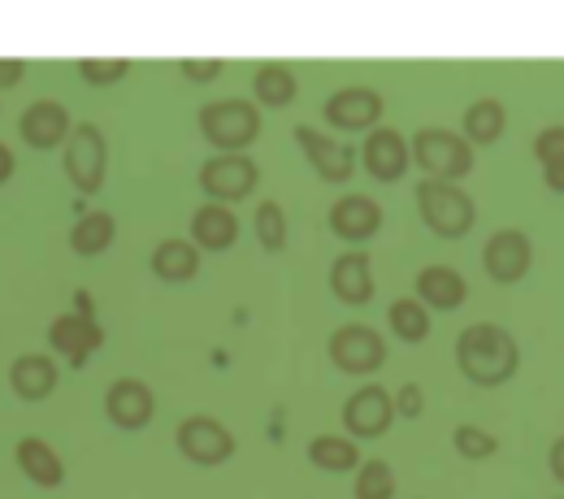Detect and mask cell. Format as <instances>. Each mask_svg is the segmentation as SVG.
<instances>
[{"label": "cell", "instance_id": "cell-1", "mask_svg": "<svg viewBox=\"0 0 564 499\" xmlns=\"http://www.w3.org/2000/svg\"><path fill=\"white\" fill-rule=\"evenodd\" d=\"M456 365L474 387H503L521 369V348L503 326L474 322L456 339Z\"/></svg>", "mask_w": 564, "mask_h": 499}, {"label": "cell", "instance_id": "cell-2", "mask_svg": "<svg viewBox=\"0 0 564 499\" xmlns=\"http://www.w3.org/2000/svg\"><path fill=\"white\" fill-rule=\"evenodd\" d=\"M417 214L438 235V239H465L474 226V196L460 183H443V178H425L417 187Z\"/></svg>", "mask_w": 564, "mask_h": 499}, {"label": "cell", "instance_id": "cell-3", "mask_svg": "<svg viewBox=\"0 0 564 499\" xmlns=\"http://www.w3.org/2000/svg\"><path fill=\"white\" fill-rule=\"evenodd\" d=\"M62 170L70 178L74 192L96 196L109 178V140L96 122H78L70 131V140L62 143Z\"/></svg>", "mask_w": 564, "mask_h": 499}, {"label": "cell", "instance_id": "cell-4", "mask_svg": "<svg viewBox=\"0 0 564 499\" xmlns=\"http://www.w3.org/2000/svg\"><path fill=\"white\" fill-rule=\"evenodd\" d=\"M196 122L217 152H248V143H257L261 135V109L252 100H213Z\"/></svg>", "mask_w": 564, "mask_h": 499}, {"label": "cell", "instance_id": "cell-5", "mask_svg": "<svg viewBox=\"0 0 564 499\" xmlns=\"http://www.w3.org/2000/svg\"><path fill=\"white\" fill-rule=\"evenodd\" d=\"M409 156L417 161V170H425V178H443V183H460L474 170V148L465 143V135L443 127L417 131L409 143Z\"/></svg>", "mask_w": 564, "mask_h": 499}, {"label": "cell", "instance_id": "cell-6", "mask_svg": "<svg viewBox=\"0 0 564 499\" xmlns=\"http://www.w3.org/2000/svg\"><path fill=\"white\" fill-rule=\"evenodd\" d=\"M261 183V165L248 156V152H217L200 165V192L209 196L213 205H235V200H248Z\"/></svg>", "mask_w": 564, "mask_h": 499}, {"label": "cell", "instance_id": "cell-7", "mask_svg": "<svg viewBox=\"0 0 564 499\" xmlns=\"http://www.w3.org/2000/svg\"><path fill=\"white\" fill-rule=\"evenodd\" d=\"M330 360L339 373H356V378H369L387 365V339L365 326V322H348L330 335Z\"/></svg>", "mask_w": 564, "mask_h": 499}, {"label": "cell", "instance_id": "cell-8", "mask_svg": "<svg viewBox=\"0 0 564 499\" xmlns=\"http://www.w3.org/2000/svg\"><path fill=\"white\" fill-rule=\"evenodd\" d=\"M174 443H178V452L192 460V465H226L230 456H235V434L221 426L217 417L209 413H192V417H183L178 422V434H174Z\"/></svg>", "mask_w": 564, "mask_h": 499}, {"label": "cell", "instance_id": "cell-9", "mask_svg": "<svg viewBox=\"0 0 564 499\" xmlns=\"http://www.w3.org/2000/svg\"><path fill=\"white\" fill-rule=\"evenodd\" d=\"M48 348L62 360H70V369H83L87 360L105 348V326H100L96 317L74 313L70 308V313L53 317V326H48Z\"/></svg>", "mask_w": 564, "mask_h": 499}, {"label": "cell", "instance_id": "cell-10", "mask_svg": "<svg viewBox=\"0 0 564 499\" xmlns=\"http://www.w3.org/2000/svg\"><path fill=\"white\" fill-rule=\"evenodd\" d=\"M295 143L304 148V156L322 183H348L356 174V148L348 140H330L326 131H313L308 122H300Z\"/></svg>", "mask_w": 564, "mask_h": 499}, {"label": "cell", "instance_id": "cell-11", "mask_svg": "<svg viewBox=\"0 0 564 499\" xmlns=\"http://www.w3.org/2000/svg\"><path fill=\"white\" fill-rule=\"evenodd\" d=\"M530 265H534V243H530L525 230L508 226V230L491 235L487 248H482V270H487L491 283H521L530 274Z\"/></svg>", "mask_w": 564, "mask_h": 499}, {"label": "cell", "instance_id": "cell-12", "mask_svg": "<svg viewBox=\"0 0 564 499\" xmlns=\"http://www.w3.org/2000/svg\"><path fill=\"white\" fill-rule=\"evenodd\" d=\"M391 422H395V400H391V391L378 387V382H365L360 391L348 395V404H344L348 438H378V434L391 430Z\"/></svg>", "mask_w": 564, "mask_h": 499}, {"label": "cell", "instance_id": "cell-13", "mask_svg": "<svg viewBox=\"0 0 564 499\" xmlns=\"http://www.w3.org/2000/svg\"><path fill=\"white\" fill-rule=\"evenodd\" d=\"M326 122L335 131H373L382 122V96L365 83H352V87H339L335 96H326Z\"/></svg>", "mask_w": 564, "mask_h": 499}, {"label": "cell", "instance_id": "cell-14", "mask_svg": "<svg viewBox=\"0 0 564 499\" xmlns=\"http://www.w3.org/2000/svg\"><path fill=\"white\" fill-rule=\"evenodd\" d=\"M105 417L118 430H143L156 417V395L140 378H113L105 391Z\"/></svg>", "mask_w": 564, "mask_h": 499}, {"label": "cell", "instance_id": "cell-15", "mask_svg": "<svg viewBox=\"0 0 564 499\" xmlns=\"http://www.w3.org/2000/svg\"><path fill=\"white\" fill-rule=\"evenodd\" d=\"M360 165H365L369 178H378V183H400V178L409 174V165H413L409 140H404L400 131H391V127H373L365 148H360Z\"/></svg>", "mask_w": 564, "mask_h": 499}, {"label": "cell", "instance_id": "cell-16", "mask_svg": "<svg viewBox=\"0 0 564 499\" xmlns=\"http://www.w3.org/2000/svg\"><path fill=\"white\" fill-rule=\"evenodd\" d=\"M13 460H18V469L31 487H40V491H62L66 487V460L57 456V447L48 438H40V434L18 438Z\"/></svg>", "mask_w": 564, "mask_h": 499}, {"label": "cell", "instance_id": "cell-17", "mask_svg": "<svg viewBox=\"0 0 564 499\" xmlns=\"http://www.w3.org/2000/svg\"><path fill=\"white\" fill-rule=\"evenodd\" d=\"M18 131H22V140L31 143V148H40V152H48V148H62V143L70 140V109L62 105V100H35V105H26L22 109V118H18Z\"/></svg>", "mask_w": 564, "mask_h": 499}, {"label": "cell", "instance_id": "cell-18", "mask_svg": "<svg viewBox=\"0 0 564 499\" xmlns=\"http://www.w3.org/2000/svg\"><path fill=\"white\" fill-rule=\"evenodd\" d=\"M330 230L344 239V243H369L378 230H382V205L373 196H344L330 205Z\"/></svg>", "mask_w": 564, "mask_h": 499}, {"label": "cell", "instance_id": "cell-19", "mask_svg": "<svg viewBox=\"0 0 564 499\" xmlns=\"http://www.w3.org/2000/svg\"><path fill=\"white\" fill-rule=\"evenodd\" d=\"M57 382H62V373H57V360L48 357V352H22V357H13V365H9V387L26 404L48 400L57 391Z\"/></svg>", "mask_w": 564, "mask_h": 499}, {"label": "cell", "instance_id": "cell-20", "mask_svg": "<svg viewBox=\"0 0 564 499\" xmlns=\"http://www.w3.org/2000/svg\"><path fill=\"white\" fill-rule=\"evenodd\" d=\"M330 291H335V300L339 304H369L373 300V261H369V252H344V257H335V265H330Z\"/></svg>", "mask_w": 564, "mask_h": 499}, {"label": "cell", "instance_id": "cell-21", "mask_svg": "<svg viewBox=\"0 0 564 499\" xmlns=\"http://www.w3.org/2000/svg\"><path fill=\"white\" fill-rule=\"evenodd\" d=\"M148 270L161 283H192L200 274V248L192 239H161L148 257Z\"/></svg>", "mask_w": 564, "mask_h": 499}, {"label": "cell", "instance_id": "cell-22", "mask_svg": "<svg viewBox=\"0 0 564 499\" xmlns=\"http://www.w3.org/2000/svg\"><path fill=\"white\" fill-rule=\"evenodd\" d=\"M235 239H239V217H235V209L209 200V205H200L192 214V243L200 252H226Z\"/></svg>", "mask_w": 564, "mask_h": 499}, {"label": "cell", "instance_id": "cell-23", "mask_svg": "<svg viewBox=\"0 0 564 499\" xmlns=\"http://www.w3.org/2000/svg\"><path fill=\"white\" fill-rule=\"evenodd\" d=\"M465 295H469V283L452 265H425L422 274H417V300H422L425 308H447L452 313V308L465 304Z\"/></svg>", "mask_w": 564, "mask_h": 499}, {"label": "cell", "instance_id": "cell-24", "mask_svg": "<svg viewBox=\"0 0 564 499\" xmlns=\"http://www.w3.org/2000/svg\"><path fill=\"white\" fill-rule=\"evenodd\" d=\"M113 239H118V221H113V214H105V209H87L70 226L74 257H100V252L113 248Z\"/></svg>", "mask_w": 564, "mask_h": 499}, {"label": "cell", "instance_id": "cell-25", "mask_svg": "<svg viewBox=\"0 0 564 499\" xmlns=\"http://www.w3.org/2000/svg\"><path fill=\"white\" fill-rule=\"evenodd\" d=\"M308 465L326 474H356L360 469V443L348 434H317L308 443Z\"/></svg>", "mask_w": 564, "mask_h": 499}, {"label": "cell", "instance_id": "cell-26", "mask_svg": "<svg viewBox=\"0 0 564 499\" xmlns=\"http://www.w3.org/2000/svg\"><path fill=\"white\" fill-rule=\"evenodd\" d=\"M295 91H300L295 70L282 66V62H265V66H257V74H252V96L261 105H270V109H286L295 100Z\"/></svg>", "mask_w": 564, "mask_h": 499}, {"label": "cell", "instance_id": "cell-27", "mask_svg": "<svg viewBox=\"0 0 564 499\" xmlns=\"http://www.w3.org/2000/svg\"><path fill=\"white\" fill-rule=\"evenodd\" d=\"M503 122H508V113H503V105H499L495 96L474 100V105L465 109V122H460L465 143H469V148H474V143H495L503 135Z\"/></svg>", "mask_w": 564, "mask_h": 499}, {"label": "cell", "instance_id": "cell-28", "mask_svg": "<svg viewBox=\"0 0 564 499\" xmlns=\"http://www.w3.org/2000/svg\"><path fill=\"white\" fill-rule=\"evenodd\" d=\"M387 326H391V335L404 339V344H425V339H430V308H425L422 300H413V295L391 300Z\"/></svg>", "mask_w": 564, "mask_h": 499}, {"label": "cell", "instance_id": "cell-29", "mask_svg": "<svg viewBox=\"0 0 564 499\" xmlns=\"http://www.w3.org/2000/svg\"><path fill=\"white\" fill-rule=\"evenodd\" d=\"M356 499H395V469L387 460H360L352 482Z\"/></svg>", "mask_w": 564, "mask_h": 499}, {"label": "cell", "instance_id": "cell-30", "mask_svg": "<svg viewBox=\"0 0 564 499\" xmlns=\"http://www.w3.org/2000/svg\"><path fill=\"white\" fill-rule=\"evenodd\" d=\"M252 230H257V239H261L265 252H282V248H286V214H282L279 200H261V205H257Z\"/></svg>", "mask_w": 564, "mask_h": 499}, {"label": "cell", "instance_id": "cell-31", "mask_svg": "<svg viewBox=\"0 0 564 499\" xmlns=\"http://www.w3.org/2000/svg\"><path fill=\"white\" fill-rule=\"evenodd\" d=\"M74 70L91 87H113V83H122L131 74V62L127 57H78Z\"/></svg>", "mask_w": 564, "mask_h": 499}, {"label": "cell", "instance_id": "cell-32", "mask_svg": "<svg viewBox=\"0 0 564 499\" xmlns=\"http://www.w3.org/2000/svg\"><path fill=\"white\" fill-rule=\"evenodd\" d=\"M452 447H456L465 460H487V456H495V447H499V443H495L491 430L469 426V422H465V426L452 430Z\"/></svg>", "mask_w": 564, "mask_h": 499}, {"label": "cell", "instance_id": "cell-33", "mask_svg": "<svg viewBox=\"0 0 564 499\" xmlns=\"http://www.w3.org/2000/svg\"><path fill=\"white\" fill-rule=\"evenodd\" d=\"M534 156L543 161V170L564 165V127H547V131H539V140H534Z\"/></svg>", "mask_w": 564, "mask_h": 499}, {"label": "cell", "instance_id": "cell-34", "mask_svg": "<svg viewBox=\"0 0 564 499\" xmlns=\"http://www.w3.org/2000/svg\"><path fill=\"white\" fill-rule=\"evenodd\" d=\"M178 70H183V78H192V83H213V78H221L226 62H217V57H183Z\"/></svg>", "mask_w": 564, "mask_h": 499}, {"label": "cell", "instance_id": "cell-35", "mask_svg": "<svg viewBox=\"0 0 564 499\" xmlns=\"http://www.w3.org/2000/svg\"><path fill=\"white\" fill-rule=\"evenodd\" d=\"M391 400H395V417H422L425 413V395H422V387H417V382H404Z\"/></svg>", "mask_w": 564, "mask_h": 499}, {"label": "cell", "instance_id": "cell-36", "mask_svg": "<svg viewBox=\"0 0 564 499\" xmlns=\"http://www.w3.org/2000/svg\"><path fill=\"white\" fill-rule=\"evenodd\" d=\"M26 78V62L22 57H0V96L9 91V87H18Z\"/></svg>", "mask_w": 564, "mask_h": 499}, {"label": "cell", "instance_id": "cell-37", "mask_svg": "<svg viewBox=\"0 0 564 499\" xmlns=\"http://www.w3.org/2000/svg\"><path fill=\"white\" fill-rule=\"evenodd\" d=\"M13 170H18V161H13V148L0 140V187L13 178Z\"/></svg>", "mask_w": 564, "mask_h": 499}, {"label": "cell", "instance_id": "cell-38", "mask_svg": "<svg viewBox=\"0 0 564 499\" xmlns=\"http://www.w3.org/2000/svg\"><path fill=\"white\" fill-rule=\"evenodd\" d=\"M547 465H552V478H556V482H564V438H556V443H552Z\"/></svg>", "mask_w": 564, "mask_h": 499}, {"label": "cell", "instance_id": "cell-39", "mask_svg": "<svg viewBox=\"0 0 564 499\" xmlns=\"http://www.w3.org/2000/svg\"><path fill=\"white\" fill-rule=\"evenodd\" d=\"M543 183H547L552 192H564V165H552V170H543Z\"/></svg>", "mask_w": 564, "mask_h": 499}]
</instances>
